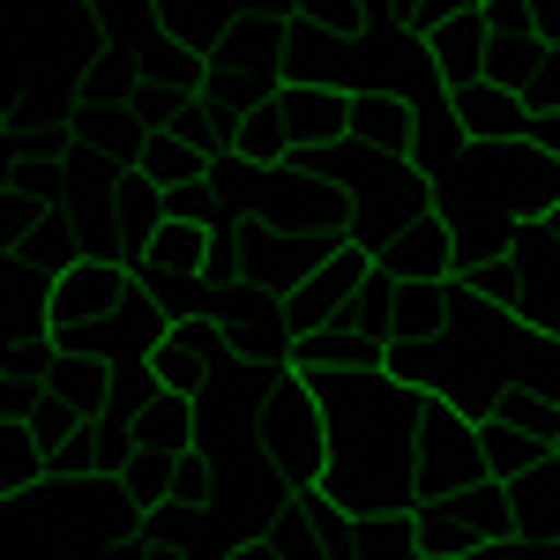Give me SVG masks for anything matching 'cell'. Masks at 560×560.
I'll return each instance as SVG.
<instances>
[{
	"instance_id": "obj_1",
	"label": "cell",
	"mask_w": 560,
	"mask_h": 560,
	"mask_svg": "<svg viewBox=\"0 0 560 560\" xmlns=\"http://www.w3.org/2000/svg\"><path fill=\"white\" fill-rule=\"evenodd\" d=\"M300 374V366H292ZM322 404V478L314 493L345 516L411 509V433H419V388L396 374H300Z\"/></svg>"
},
{
	"instance_id": "obj_2",
	"label": "cell",
	"mask_w": 560,
	"mask_h": 560,
	"mask_svg": "<svg viewBox=\"0 0 560 560\" xmlns=\"http://www.w3.org/2000/svg\"><path fill=\"white\" fill-rule=\"evenodd\" d=\"M509 337H516V322L493 300H471L464 322H448V329H433V337H411V345H388L382 374H396L404 388H419V396L464 411V419H486V411L516 388Z\"/></svg>"
},
{
	"instance_id": "obj_3",
	"label": "cell",
	"mask_w": 560,
	"mask_h": 560,
	"mask_svg": "<svg viewBox=\"0 0 560 560\" xmlns=\"http://www.w3.org/2000/svg\"><path fill=\"white\" fill-rule=\"evenodd\" d=\"M97 52V15L83 0H0V97L75 105Z\"/></svg>"
},
{
	"instance_id": "obj_4",
	"label": "cell",
	"mask_w": 560,
	"mask_h": 560,
	"mask_svg": "<svg viewBox=\"0 0 560 560\" xmlns=\"http://www.w3.org/2000/svg\"><path fill=\"white\" fill-rule=\"evenodd\" d=\"M255 471L292 501L306 493L314 478H322V404H314V388L292 374V366H277L269 388H261V411H255Z\"/></svg>"
},
{
	"instance_id": "obj_5",
	"label": "cell",
	"mask_w": 560,
	"mask_h": 560,
	"mask_svg": "<svg viewBox=\"0 0 560 560\" xmlns=\"http://www.w3.org/2000/svg\"><path fill=\"white\" fill-rule=\"evenodd\" d=\"M277 52H284V15L269 8H240L224 23V38L202 52V105L210 113H255L261 97H277Z\"/></svg>"
},
{
	"instance_id": "obj_6",
	"label": "cell",
	"mask_w": 560,
	"mask_h": 560,
	"mask_svg": "<svg viewBox=\"0 0 560 560\" xmlns=\"http://www.w3.org/2000/svg\"><path fill=\"white\" fill-rule=\"evenodd\" d=\"M120 292H128V261H113V255H83V261H68L60 277H45V345L97 351Z\"/></svg>"
},
{
	"instance_id": "obj_7",
	"label": "cell",
	"mask_w": 560,
	"mask_h": 560,
	"mask_svg": "<svg viewBox=\"0 0 560 560\" xmlns=\"http://www.w3.org/2000/svg\"><path fill=\"white\" fill-rule=\"evenodd\" d=\"M464 486H493L478 471V433L464 411L448 404H419V433H411V509L441 501V493H464Z\"/></svg>"
},
{
	"instance_id": "obj_8",
	"label": "cell",
	"mask_w": 560,
	"mask_h": 560,
	"mask_svg": "<svg viewBox=\"0 0 560 560\" xmlns=\"http://www.w3.org/2000/svg\"><path fill=\"white\" fill-rule=\"evenodd\" d=\"M411 530H419V560H456V553H471V546H486V538H516L501 486H464V493L419 501Z\"/></svg>"
},
{
	"instance_id": "obj_9",
	"label": "cell",
	"mask_w": 560,
	"mask_h": 560,
	"mask_svg": "<svg viewBox=\"0 0 560 560\" xmlns=\"http://www.w3.org/2000/svg\"><path fill=\"white\" fill-rule=\"evenodd\" d=\"M501 255H509V322L560 337V232L546 217H516Z\"/></svg>"
},
{
	"instance_id": "obj_10",
	"label": "cell",
	"mask_w": 560,
	"mask_h": 560,
	"mask_svg": "<svg viewBox=\"0 0 560 560\" xmlns=\"http://www.w3.org/2000/svg\"><path fill=\"white\" fill-rule=\"evenodd\" d=\"M217 337L232 359H247V366H292V329H284V306L277 292H261V284H232V292H217Z\"/></svg>"
},
{
	"instance_id": "obj_11",
	"label": "cell",
	"mask_w": 560,
	"mask_h": 560,
	"mask_svg": "<svg viewBox=\"0 0 560 560\" xmlns=\"http://www.w3.org/2000/svg\"><path fill=\"white\" fill-rule=\"evenodd\" d=\"M269 232H322V240H345V195L329 179L300 173V165H269V187H261V217Z\"/></svg>"
},
{
	"instance_id": "obj_12",
	"label": "cell",
	"mask_w": 560,
	"mask_h": 560,
	"mask_svg": "<svg viewBox=\"0 0 560 560\" xmlns=\"http://www.w3.org/2000/svg\"><path fill=\"white\" fill-rule=\"evenodd\" d=\"M240 232V277L261 292H292L314 261H329L345 240H322V232H269V224H232Z\"/></svg>"
},
{
	"instance_id": "obj_13",
	"label": "cell",
	"mask_w": 560,
	"mask_h": 560,
	"mask_svg": "<svg viewBox=\"0 0 560 560\" xmlns=\"http://www.w3.org/2000/svg\"><path fill=\"white\" fill-rule=\"evenodd\" d=\"M366 247H337V255L329 261H314V269H306L300 284H292V292H277V306H284V329H292V337H306V329H329V322H345V300H351V284H359V277H366Z\"/></svg>"
},
{
	"instance_id": "obj_14",
	"label": "cell",
	"mask_w": 560,
	"mask_h": 560,
	"mask_svg": "<svg viewBox=\"0 0 560 560\" xmlns=\"http://www.w3.org/2000/svg\"><path fill=\"white\" fill-rule=\"evenodd\" d=\"M224 366H232V351H224V337H217L210 314H195V322H165V337H158V351H150L158 388H179V396H195L202 382H217Z\"/></svg>"
},
{
	"instance_id": "obj_15",
	"label": "cell",
	"mask_w": 560,
	"mask_h": 560,
	"mask_svg": "<svg viewBox=\"0 0 560 560\" xmlns=\"http://www.w3.org/2000/svg\"><path fill=\"white\" fill-rule=\"evenodd\" d=\"M471 292L448 277V284H419V277H396L388 292V314H382V345H411V337H433L448 322H464Z\"/></svg>"
},
{
	"instance_id": "obj_16",
	"label": "cell",
	"mask_w": 560,
	"mask_h": 560,
	"mask_svg": "<svg viewBox=\"0 0 560 560\" xmlns=\"http://www.w3.org/2000/svg\"><path fill=\"white\" fill-rule=\"evenodd\" d=\"M419 45H427V60H433V75H441V90L486 83V23H478V8H456V15L427 23V31H419Z\"/></svg>"
},
{
	"instance_id": "obj_17",
	"label": "cell",
	"mask_w": 560,
	"mask_h": 560,
	"mask_svg": "<svg viewBox=\"0 0 560 560\" xmlns=\"http://www.w3.org/2000/svg\"><path fill=\"white\" fill-rule=\"evenodd\" d=\"M501 493H509V530H516L523 546L560 538V464H553V448H546L538 464H523Z\"/></svg>"
},
{
	"instance_id": "obj_18",
	"label": "cell",
	"mask_w": 560,
	"mask_h": 560,
	"mask_svg": "<svg viewBox=\"0 0 560 560\" xmlns=\"http://www.w3.org/2000/svg\"><path fill=\"white\" fill-rule=\"evenodd\" d=\"M382 359H388V345L366 337V329H351V322H329V329L292 337V366L300 374H382Z\"/></svg>"
},
{
	"instance_id": "obj_19",
	"label": "cell",
	"mask_w": 560,
	"mask_h": 560,
	"mask_svg": "<svg viewBox=\"0 0 560 560\" xmlns=\"http://www.w3.org/2000/svg\"><path fill=\"white\" fill-rule=\"evenodd\" d=\"M165 217V195H158V179L128 173L105 179V232H113V261H135L142 255V240H150V224Z\"/></svg>"
},
{
	"instance_id": "obj_20",
	"label": "cell",
	"mask_w": 560,
	"mask_h": 560,
	"mask_svg": "<svg viewBox=\"0 0 560 560\" xmlns=\"http://www.w3.org/2000/svg\"><path fill=\"white\" fill-rule=\"evenodd\" d=\"M158 337H165V314H158V300L128 277V292H120L113 322H105V337H97V359H105V366H150Z\"/></svg>"
},
{
	"instance_id": "obj_21",
	"label": "cell",
	"mask_w": 560,
	"mask_h": 560,
	"mask_svg": "<svg viewBox=\"0 0 560 560\" xmlns=\"http://www.w3.org/2000/svg\"><path fill=\"white\" fill-rule=\"evenodd\" d=\"M411 105L396 97V90H345V135L351 142H366V150H388V158H404L411 150Z\"/></svg>"
},
{
	"instance_id": "obj_22",
	"label": "cell",
	"mask_w": 560,
	"mask_h": 560,
	"mask_svg": "<svg viewBox=\"0 0 560 560\" xmlns=\"http://www.w3.org/2000/svg\"><path fill=\"white\" fill-rule=\"evenodd\" d=\"M448 120L464 128V142H516L530 113L516 105L509 83H464V90H448Z\"/></svg>"
},
{
	"instance_id": "obj_23",
	"label": "cell",
	"mask_w": 560,
	"mask_h": 560,
	"mask_svg": "<svg viewBox=\"0 0 560 560\" xmlns=\"http://www.w3.org/2000/svg\"><path fill=\"white\" fill-rule=\"evenodd\" d=\"M284 83H314V90H345V38L322 23H292L284 15V52H277Z\"/></svg>"
},
{
	"instance_id": "obj_24",
	"label": "cell",
	"mask_w": 560,
	"mask_h": 560,
	"mask_svg": "<svg viewBox=\"0 0 560 560\" xmlns=\"http://www.w3.org/2000/svg\"><path fill=\"white\" fill-rule=\"evenodd\" d=\"M382 261L396 269V277L448 284V277H456V240H448V224H441L433 210H419L411 224H404V232H396V240H388V255H382Z\"/></svg>"
},
{
	"instance_id": "obj_25",
	"label": "cell",
	"mask_w": 560,
	"mask_h": 560,
	"mask_svg": "<svg viewBox=\"0 0 560 560\" xmlns=\"http://www.w3.org/2000/svg\"><path fill=\"white\" fill-rule=\"evenodd\" d=\"M128 538L150 560H179V553H195V546H210L217 530H210V509H202V501H158V509L135 516Z\"/></svg>"
},
{
	"instance_id": "obj_26",
	"label": "cell",
	"mask_w": 560,
	"mask_h": 560,
	"mask_svg": "<svg viewBox=\"0 0 560 560\" xmlns=\"http://www.w3.org/2000/svg\"><path fill=\"white\" fill-rule=\"evenodd\" d=\"M202 255H210V224H187V217H158L142 255L128 261V277H202Z\"/></svg>"
},
{
	"instance_id": "obj_27",
	"label": "cell",
	"mask_w": 560,
	"mask_h": 560,
	"mask_svg": "<svg viewBox=\"0 0 560 560\" xmlns=\"http://www.w3.org/2000/svg\"><path fill=\"white\" fill-rule=\"evenodd\" d=\"M0 345H45V277L23 255H0Z\"/></svg>"
},
{
	"instance_id": "obj_28",
	"label": "cell",
	"mask_w": 560,
	"mask_h": 560,
	"mask_svg": "<svg viewBox=\"0 0 560 560\" xmlns=\"http://www.w3.org/2000/svg\"><path fill=\"white\" fill-rule=\"evenodd\" d=\"M202 187H210L217 224H255L261 217V187H269V165L240 158V150H217L210 173H202Z\"/></svg>"
},
{
	"instance_id": "obj_29",
	"label": "cell",
	"mask_w": 560,
	"mask_h": 560,
	"mask_svg": "<svg viewBox=\"0 0 560 560\" xmlns=\"http://www.w3.org/2000/svg\"><path fill=\"white\" fill-rule=\"evenodd\" d=\"M128 441H135V448H150V456H195V396L158 388V396L128 419Z\"/></svg>"
},
{
	"instance_id": "obj_30",
	"label": "cell",
	"mask_w": 560,
	"mask_h": 560,
	"mask_svg": "<svg viewBox=\"0 0 560 560\" xmlns=\"http://www.w3.org/2000/svg\"><path fill=\"white\" fill-rule=\"evenodd\" d=\"M277 113L300 142H345V90H314V83H277Z\"/></svg>"
},
{
	"instance_id": "obj_31",
	"label": "cell",
	"mask_w": 560,
	"mask_h": 560,
	"mask_svg": "<svg viewBox=\"0 0 560 560\" xmlns=\"http://www.w3.org/2000/svg\"><path fill=\"white\" fill-rule=\"evenodd\" d=\"M105 382H113V366L97 359V351H52L45 345V388L60 396V404H75V411H105Z\"/></svg>"
},
{
	"instance_id": "obj_32",
	"label": "cell",
	"mask_w": 560,
	"mask_h": 560,
	"mask_svg": "<svg viewBox=\"0 0 560 560\" xmlns=\"http://www.w3.org/2000/svg\"><path fill=\"white\" fill-rule=\"evenodd\" d=\"M509 359H516V388L546 396V404L560 411V337H553V329H523V322H516Z\"/></svg>"
},
{
	"instance_id": "obj_33",
	"label": "cell",
	"mask_w": 560,
	"mask_h": 560,
	"mask_svg": "<svg viewBox=\"0 0 560 560\" xmlns=\"http://www.w3.org/2000/svg\"><path fill=\"white\" fill-rule=\"evenodd\" d=\"M135 173L158 179V195H165V187H187V179H202V173H210V158H202V150H187L179 135L150 128V135H142V150H135Z\"/></svg>"
},
{
	"instance_id": "obj_34",
	"label": "cell",
	"mask_w": 560,
	"mask_h": 560,
	"mask_svg": "<svg viewBox=\"0 0 560 560\" xmlns=\"http://www.w3.org/2000/svg\"><path fill=\"white\" fill-rule=\"evenodd\" d=\"M471 433H478V471L493 478V486H509L523 464H538V456H546V448H538L530 433L501 427V419H471Z\"/></svg>"
},
{
	"instance_id": "obj_35",
	"label": "cell",
	"mask_w": 560,
	"mask_h": 560,
	"mask_svg": "<svg viewBox=\"0 0 560 560\" xmlns=\"http://www.w3.org/2000/svg\"><path fill=\"white\" fill-rule=\"evenodd\" d=\"M464 150H471V142H464V128L448 120V105H433V113H419V120H411V150H404V158H411L427 179H441L456 158H464Z\"/></svg>"
},
{
	"instance_id": "obj_36",
	"label": "cell",
	"mask_w": 560,
	"mask_h": 560,
	"mask_svg": "<svg viewBox=\"0 0 560 560\" xmlns=\"http://www.w3.org/2000/svg\"><path fill=\"white\" fill-rule=\"evenodd\" d=\"M38 486H45V448L23 427L0 419V501H23V493H38Z\"/></svg>"
},
{
	"instance_id": "obj_37",
	"label": "cell",
	"mask_w": 560,
	"mask_h": 560,
	"mask_svg": "<svg viewBox=\"0 0 560 560\" xmlns=\"http://www.w3.org/2000/svg\"><path fill=\"white\" fill-rule=\"evenodd\" d=\"M83 448H90V478H120V464L135 456L128 419H120V411H90L83 419Z\"/></svg>"
},
{
	"instance_id": "obj_38",
	"label": "cell",
	"mask_w": 560,
	"mask_h": 560,
	"mask_svg": "<svg viewBox=\"0 0 560 560\" xmlns=\"http://www.w3.org/2000/svg\"><path fill=\"white\" fill-rule=\"evenodd\" d=\"M150 300H158V314L165 322H195V314H217V292L202 284V277H135Z\"/></svg>"
},
{
	"instance_id": "obj_39",
	"label": "cell",
	"mask_w": 560,
	"mask_h": 560,
	"mask_svg": "<svg viewBox=\"0 0 560 560\" xmlns=\"http://www.w3.org/2000/svg\"><path fill=\"white\" fill-rule=\"evenodd\" d=\"M486 419H501V427H516V433H530L538 448H553V433H560V411L546 404V396H530V388H509Z\"/></svg>"
},
{
	"instance_id": "obj_40",
	"label": "cell",
	"mask_w": 560,
	"mask_h": 560,
	"mask_svg": "<svg viewBox=\"0 0 560 560\" xmlns=\"http://www.w3.org/2000/svg\"><path fill=\"white\" fill-rule=\"evenodd\" d=\"M75 427H83V411H75V404H60V396H52V388L38 382V396H31V411H23V433H31L38 448H60V441H68Z\"/></svg>"
},
{
	"instance_id": "obj_41",
	"label": "cell",
	"mask_w": 560,
	"mask_h": 560,
	"mask_svg": "<svg viewBox=\"0 0 560 560\" xmlns=\"http://www.w3.org/2000/svg\"><path fill=\"white\" fill-rule=\"evenodd\" d=\"M509 90H516L523 113H560V45H546V52H538Z\"/></svg>"
},
{
	"instance_id": "obj_42",
	"label": "cell",
	"mask_w": 560,
	"mask_h": 560,
	"mask_svg": "<svg viewBox=\"0 0 560 560\" xmlns=\"http://www.w3.org/2000/svg\"><path fill=\"white\" fill-rule=\"evenodd\" d=\"M150 396H158V374H150V366H113V382H105V411L135 419Z\"/></svg>"
},
{
	"instance_id": "obj_43",
	"label": "cell",
	"mask_w": 560,
	"mask_h": 560,
	"mask_svg": "<svg viewBox=\"0 0 560 560\" xmlns=\"http://www.w3.org/2000/svg\"><path fill=\"white\" fill-rule=\"evenodd\" d=\"M202 284H210V292H232V284H240V232H232V224H217V232H210Z\"/></svg>"
},
{
	"instance_id": "obj_44",
	"label": "cell",
	"mask_w": 560,
	"mask_h": 560,
	"mask_svg": "<svg viewBox=\"0 0 560 560\" xmlns=\"http://www.w3.org/2000/svg\"><path fill=\"white\" fill-rule=\"evenodd\" d=\"M165 217H187V224H210V232H217L210 187H202V179H187V187H165Z\"/></svg>"
},
{
	"instance_id": "obj_45",
	"label": "cell",
	"mask_w": 560,
	"mask_h": 560,
	"mask_svg": "<svg viewBox=\"0 0 560 560\" xmlns=\"http://www.w3.org/2000/svg\"><path fill=\"white\" fill-rule=\"evenodd\" d=\"M523 142H538L546 158H560V113H530L523 120Z\"/></svg>"
},
{
	"instance_id": "obj_46",
	"label": "cell",
	"mask_w": 560,
	"mask_h": 560,
	"mask_svg": "<svg viewBox=\"0 0 560 560\" xmlns=\"http://www.w3.org/2000/svg\"><path fill=\"white\" fill-rule=\"evenodd\" d=\"M523 15H530V31L546 45H560V0H523Z\"/></svg>"
},
{
	"instance_id": "obj_47",
	"label": "cell",
	"mask_w": 560,
	"mask_h": 560,
	"mask_svg": "<svg viewBox=\"0 0 560 560\" xmlns=\"http://www.w3.org/2000/svg\"><path fill=\"white\" fill-rule=\"evenodd\" d=\"M456 560H523V538H486V546H471V553Z\"/></svg>"
},
{
	"instance_id": "obj_48",
	"label": "cell",
	"mask_w": 560,
	"mask_h": 560,
	"mask_svg": "<svg viewBox=\"0 0 560 560\" xmlns=\"http://www.w3.org/2000/svg\"><path fill=\"white\" fill-rule=\"evenodd\" d=\"M224 560H277V553H269L261 538H240V546H232V553H224Z\"/></svg>"
},
{
	"instance_id": "obj_49",
	"label": "cell",
	"mask_w": 560,
	"mask_h": 560,
	"mask_svg": "<svg viewBox=\"0 0 560 560\" xmlns=\"http://www.w3.org/2000/svg\"><path fill=\"white\" fill-rule=\"evenodd\" d=\"M523 560H560V538H546V546H523Z\"/></svg>"
},
{
	"instance_id": "obj_50",
	"label": "cell",
	"mask_w": 560,
	"mask_h": 560,
	"mask_svg": "<svg viewBox=\"0 0 560 560\" xmlns=\"http://www.w3.org/2000/svg\"><path fill=\"white\" fill-rule=\"evenodd\" d=\"M240 8H269V15H284V8H292V0H240Z\"/></svg>"
},
{
	"instance_id": "obj_51",
	"label": "cell",
	"mask_w": 560,
	"mask_h": 560,
	"mask_svg": "<svg viewBox=\"0 0 560 560\" xmlns=\"http://www.w3.org/2000/svg\"><path fill=\"white\" fill-rule=\"evenodd\" d=\"M546 224H553V232H560V202H553V210H546Z\"/></svg>"
},
{
	"instance_id": "obj_52",
	"label": "cell",
	"mask_w": 560,
	"mask_h": 560,
	"mask_svg": "<svg viewBox=\"0 0 560 560\" xmlns=\"http://www.w3.org/2000/svg\"><path fill=\"white\" fill-rule=\"evenodd\" d=\"M553 464H560V433H553Z\"/></svg>"
}]
</instances>
